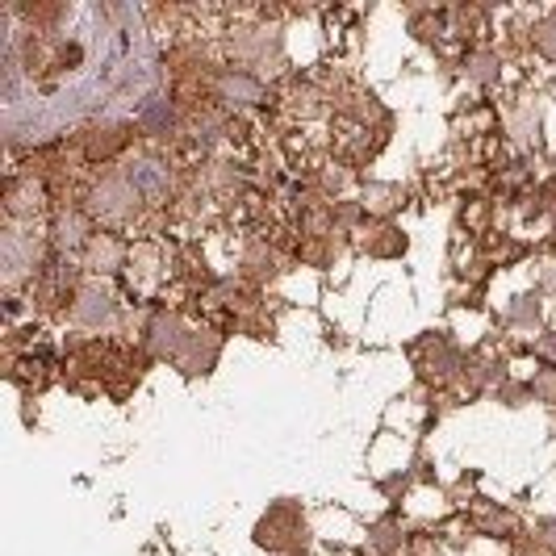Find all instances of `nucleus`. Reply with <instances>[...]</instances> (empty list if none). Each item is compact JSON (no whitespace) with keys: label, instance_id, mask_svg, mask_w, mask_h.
Here are the masks:
<instances>
[{"label":"nucleus","instance_id":"f257e3e1","mask_svg":"<svg viewBox=\"0 0 556 556\" xmlns=\"http://www.w3.org/2000/svg\"><path fill=\"white\" fill-rule=\"evenodd\" d=\"M306 515H301V506L281 498L268 506V515L256 523V544L268 548V552H301L306 548Z\"/></svg>","mask_w":556,"mask_h":556},{"label":"nucleus","instance_id":"f03ea898","mask_svg":"<svg viewBox=\"0 0 556 556\" xmlns=\"http://www.w3.org/2000/svg\"><path fill=\"white\" fill-rule=\"evenodd\" d=\"M88 210L101 222H130L138 210H143V197H138V189L126 180V172H109V176H101L97 184H92Z\"/></svg>","mask_w":556,"mask_h":556},{"label":"nucleus","instance_id":"7ed1b4c3","mask_svg":"<svg viewBox=\"0 0 556 556\" xmlns=\"http://www.w3.org/2000/svg\"><path fill=\"white\" fill-rule=\"evenodd\" d=\"M113 314H118V301H113V293L101 285V281H84L76 289V301H72V322L84 331H101L113 322Z\"/></svg>","mask_w":556,"mask_h":556},{"label":"nucleus","instance_id":"20e7f679","mask_svg":"<svg viewBox=\"0 0 556 556\" xmlns=\"http://www.w3.org/2000/svg\"><path fill=\"white\" fill-rule=\"evenodd\" d=\"M214 88L226 105H260L264 101V80L256 72H247V67H226V72H218Z\"/></svg>","mask_w":556,"mask_h":556},{"label":"nucleus","instance_id":"39448f33","mask_svg":"<svg viewBox=\"0 0 556 556\" xmlns=\"http://www.w3.org/2000/svg\"><path fill=\"white\" fill-rule=\"evenodd\" d=\"M193 331H184L180 327V318L176 314H155L151 318V327H147V347L159 356V360H180L184 352V343H189Z\"/></svg>","mask_w":556,"mask_h":556},{"label":"nucleus","instance_id":"423d86ee","mask_svg":"<svg viewBox=\"0 0 556 556\" xmlns=\"http://www.w3.org/2000/svg\"><path fill=\"white\" fill-rule=\"evenodd\" d=\"M126 180L134 184L143 201H164L172 193V176L164 164H155V159H134V164H126Z\"/></svg>","mask_w":556,"mask_h":556},{"label":"nucleus","instance_id":"0eeeda50","mask_svg":"<svg viewBox=\"0 0 556 556\" xmlns=\"http://www.w3.org/2000/svg\"><path fill=\"white\" fill-rule=\"evenodd\" d=\"M122 264H126V243L105 235V230H97L84 247V268L88 272H118Z\"/></svg>","mask_w":556,"mask_h":556},{"label":"nucleus","instance_id":"6e6552de","mask_svg":"<svg viewBox=\"0 0 556 556\" xmlns=\"http://www.w3.org/2000/svg\"><path fill=\"white\" fill-rule=\"evenodd\" d=\"M176 364H180L189 377L210 373V368L218 364V339H214L210 331H193V335H189V343H184V352H180V360H176Z\"/></svg>","mask_w":556,"mask_h":556},{"label":"nucleus","instance_id":"1a4fd4ad","mask_svg":"<svg viewBox=\"0 0 556 556\" xmlns=\"http://www.w3.org/2000/svg\"><path fill=\"white\" fill-rule=\"evenodd\" d=\"M364 214H377V218H389V214H398L402 205H406V189L402 184H385V180H373L364 189Z\"/></svg>","mask_w":556,"mask_h":556},{"label":"nucleus","instance_id":"9d476101","mask_svg":"<svg viewBox=\"0 0 556 556\" xmlns=\"http://www.w3.org/2000/svg\"><path fill=\"white\" fill-rule=\"evenodd\" d=\"M364 251H368L373 260H398V256H406V235H402L398 226L385 222L381 230H373V235L364 239Z\"/></svg>","mask_w":556,"mask_h":556},{"label":"nucleus","instance_id":"9b49d317","mask_svg":"<svg viewBox=\"0 0 556 556\" xmlns=\"http://www.w3.org/2000/svg\"><path fill=\"white\" fill-rule=\"evenodd\" d=\"M506 327H523V331H536L540 318H544V306H540V293H523L506 306Z\"/></svg>","mask_w":556,"mask_h":556},{"label":"nucleus","instance_id":"f8f14e48","mask_svg":"<svg viewBox=\"0 0 556 556\" xmlns=\"http://www.w3.org/2000/svg\"><path fill=\"white\" fill-rule=\"evenodd\" d=\"M92 235H97V230H88L80 214H67V218H59V222H55V243H59V247H67V251L88 247V239H92Z\"/></svg>","mask_w":556,"mask_h":556},{"label":"nucleus","instance_id":"ddd939ff","mask_svg":"<svg viewBox=\"0 0 556 556\" xmlns=\"http://www.w3.org/2000/svg\"><path fill=\"white\" fill-rule=\"evenodd\" d=\"M368 544H373L381 556L398 552V548H402V523H398V519H381V523H373V527H368Z\"/></svg>","mask_w":556,"mask_h":556},{"label":"nucleus","instance_id":"4468645a","mask_svg":"<svg viewBox=\"0 0 556 556\" xmlns=\"http://www.w3.org/2000/svg\"><path fill=\"white\" fill-rule=\"evenodd\" d=\"M498 67H502V59L494 51H473L465 59V76L477 80V84H494L498 80Z\"/></svg>","mask_w":556,"mask_h":556},{"label":"nucleus","instance_id":"2eb2a0df","mask_svg":"<svg viewBox=\"0 0 556 556\" xmlns=\"http://www.w3.org/2000/svg\"><path fill=\"white\" fill-rule=\"evenodd\" d=\"M477 523H481V531H494V536H502V531H515V527H519L511 511H502V506L485 502V498H481V506H477Z\"/></svg>","mask_w":556,"mask_h":556},{"label":"nucleus","instance_id":"dca6fc26","mask_svg":"<svg viewBox=\"0 0 556 556\" xmlns=\"http://www.w3.org/2000/svg\"><path fill=\"white\" fill-rule=\"evenodd\" d=\"M276 51H281V38H268L264 30H256V38L239 42V59H247V63H268V55H276Z\"/></svg>","mask_w":556,"mask_h":556},{"label":"nucleus","instance_id":"f3484780","mask_svg":"<svg viewBox=\"0 0 556 556\" xmlns=\"http://www.w3.org/2000/svg\"><path fill=\"white\" fill-rule=\"evenodd\" d=\"M118 147H126V130L122 126H109V130L88 134V155L92 159H105V155H113Z\"/></svg>","mask_w":556,"mask_h":556},{"label":"nucleus","instance_id":"a211bd4d","mask_svg":"<svg viewBox=\"0 0 556 556\" xmlns=\"http://www.w3.org/2000/svg\"><path fill=\"white\" fill-rule=\"evenodd\" d=\"M527 385H531V398H536V402H556V368L552 364L540 368V373L531 377Z\"/></svg>","mask_w":556,"mask_h":556},{"label":"nucleus","instance_id":"6ab92c4d","mask_svg":"<svg viewBox=\"0 0 556 556\" xmlns=\"http://www.w3.org/2000/svg\"><path fill=\"white\" fill-rule=\"evenodd\" d=\"M536 46H540V55L556 59V13H552V17H544L540 26H536Z\"/></svg>","mask_w":556,"mask_h":556},{"label":"nucleus","instance_id":"aec40b11","mask_svg":"<svg viewBox=\"0 0 556 556\" xmlns=\"http://www.w3.org/2000/svg\"><path fill=\"white\" fill-rule=\"evenodd\" d=\"M531 398V385H519V381H502L498 385V402H506V406H523Z\"/></svg>","mask_w":556,"mask_h":556},{"label":"nucleus","instance_id":"412c9836","mask_svg":"<svg viewBox=\"0 0 556 556\" xmlns=\"http://www.w3.org/2000/svg\"><path fill=\"white\" fill-rule=\"evenodd\" d=\"M331 218H339L343 226H352V222L364 218V205L360 201H343V205H335V210H331Z\"/></svg>","mask_w":556,"mask_h":556},{"label":"nucleus","instance_id":"4be33fe9","mask_svg":"<svg viewBox=\"0 0 556 556\" xmlns=\"http://www.w3.org/2000/svg\"><path fill=\"white\" fill-rule=\"evenodd\" d=\"M536 356H540L544 364H552V368H556V331H548V335H540V339H536Z\"/></svg>","mask_w":556,"mask_h":556},{"label":"nucleus","instance_id":"5701e85b","mask_svg":"<svg viewBox=\"0 0 556 556\" xmlns=\"http://www.w3.org/2000/svg\"><path fill=\"white\" fill-rule=\"evenodd\" d=\"M264 264H268V260H264V247H251L247 256H243V268H247V276H260V272H264Z\"/></svg>","mask_w":556,"mask_h":556},{"label":"nucleus","instance_id":"b1692460","mask_svg":"<svg viewBox=\"0 0 556 556\" xmlns=\"http://www.w3.org/2000/svg\"><path fill=\"white\" fill-rule=\"evenodd\" d=\"M540 540H544L548 548H556V519H548V523H540Z\"/></svg>","mask_w":556,"mask_h":556},{"label":"nucleus","instance_id":"393cba45","mask_svg":"<svg viewBox=\"0 0 556 556\" xmlns=\"http://www.w3.org/2000/svg\"><path fill=\"white\" fill-rule=\"evenodd\" d=\"M552 322H556V310H552Z\"/></svg>","mask_w":556,"mask_h":556}]
</instances>
